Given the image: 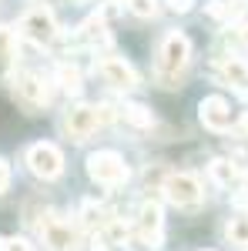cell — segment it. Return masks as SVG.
Returning <instances> with one entry per match:
<instances>
[{
	"label": "cell",
	"instance_id": "5bb4252c",
	"mask_svg": "<svg viewBox=\"0 0 248 251\" xmlns=\"http://www.w3.org/2000/svg\"><path fill=\"white\" fill-rule=\"evenodd\" d=\"M77 218H81V228H84V231H97V234H101L111 214L104 211L97 201H81V208H77Z\"/></svg>",
	"mask_w": 248,
	"mask_h": 251
},
{
	"label": "cell",
	"instance_id": "9c48e42d",
	"mask_svg": "<svg viewBox=\"0 0 248 251\" xmlns=\"http://www.w3.org/2000/svg\"><path fill=\"white\" fill-rule=\"evenodd\" d=\"M161 231H165V218L154 201H144L138 208V221H134V238L141 248H161Z\"/></svg>",
	"mask_w": 248,
	"mask_h": 251
},
{
	"label": "cell",
	"instance_id": "484cf974",
	"mask_svg": "<svg viewBox=\"0 0 248 251\" xmlns=\"http://www.w3.org/2000/svg\"><path fill=\"white\" fill-rule=\"evenodd\" d=\"M235 37H238V40L248 47V24H238V27H235Z\"/></svg>",
	"mask_w": 248,
	"mask_h": 251
},
{
	"label": "cell",
	"instance_id": "277c9868",
	"mask_svg": "<svg viewBox=\"0 0 248 251\" xmlns=\"http://www.w3.org/2000/svg\"><path fill=\"white\" fill-rule=\"evenodd\" d=\"M44 221H37V234L40 241H44V248L47 251H77L81 248V238L77 231L71 228V221H64L60 214H40Z\"/></svg>",
	"mask_w": 248,
	"mask_h": 251
},
{
	"label": "cell",
	"instance_id": "ba28073f",
	"mask_svg": "<svg viewBox=\"0 0 248 251\" xmlns=\"http://www.w3.org/2000/svg\"><path fill=\"white\" fill-rule=\"evenodd\" d=\"M165 198L174 208H198L205 191H201V181L194 174H168L165 177Z\"/></svg>",
	"mask_w": 248,
	"mask_h": 251
},
{
	"label": "cell",
	"instance_id": "3957f363",
	"mask_svg": "<svg viewBox=\"0 0 248 251\" xmlns=\"http://www.w3.org/2000/svg\"><path fill=\"white\" fill-rule=\"evenodd\" d=\"M87 174H91V181L104 184V188H121L131 177L124 157L114 154V151H94V154L87 157Z\"/></svg>",
	"mask_w": 248,
	"mask_h": 251
},
{
	"label": "cell",
	"instance_id": "6da1fadb",
	"mask_svg": "<svg viewBox=\"0 0 248 251\" xmlns=\"http://www.w3.org/2000/svg\"><path fill=\"white\" fill-rule=\"evenodd\" d=\"M188 60H191V40L181 30H171L158 47V67H154L158 84L161 87H178V77L188 67Z\"/></svg>",
	"mask_w": 248,
	"mask_h": 251
},
{
	"label": "cell",
	"instance_id": "7402d4cb",
	"mask_svg": "<svg viewBox=\"0 0 248 251\" xmlns=\"http://www.w3.org/2000/svg\"><path fill=\"white\" fill-rule=\"evenodd\" d=\"M0 251H30L24 238H0Z\"/></svg>",
	"mask_w": 248,
	"mask_h": 251
},
{
	"label": "cell",
	"instance_id": "ac0fdd59",
	"mask_svg": "<svg viewBox=\"0 0 248 251\" xmlns=\"http://www.w3.org/2000/svg\"><path fill=\"white\" fill-rule=\"evenodd\" d=\"M14 54H17V40H14V30L0 24V71H7L14 64Z\"/></svg>",
	"mask_w": 248,
	"mask_h": 251
},
{
	"label": "cell",
	"instance_id": "2e32d148",
	"mask_svg": "<svg viewBox=\"0 0 248 251\" xmlns=\"http://www.w3.org/2000/svg\"><path fill=\"white\" fill-rule=\"evenodd\" d=\"M121 117H124V124H131V127H151L154 124V114L144 107V104H124L121 107Z\"/></svg>",
	"mask_w": 248,
	"mask_h": 251
},
{
	"label": "cell",
	"instance_id": "8fae6325",
	"mask_svg": "<svg viewBox=\"0 0 248 251\" xmlns=\"http://www.w3.org/2000/svg\"><path fill=\"white\" fill-rule=\"evenodd\" d=\"M198 117H201V124H205L208 131H218V134L231 131V124H235V114H231L228 100L218 97V94L205 97V100L198 104Z\"/></svg>",
	"mask_w": 248,
	"mask_h": 251
},
{
	"label": "cell",
	"instance_id": "52a82bcc",
	"mask_svg": "<svg viewBox=\"0 0 248 251\" xmlns=\"http://www.w3.org/2000/svg\"><path fill=\"white\" fill-rule=\"evenodd\" d=\"M14 97H17L27 111H40V107L51 104V87H47L44 74H37V71H20L17 77H14Z\"/></svg>",
	"mask_w": 248,
	"mask_h": 251
},
{
	"label": "cell",
	"instance_id": "d6986e66",
	"mask_svg": "<svg viewBox=\"0 0 248 251\" xmlns=\"http://www.w3.org/2000/svg\"><path fill=\"white\" fill-rule=\"evenodd\" d=\"M231 245H238V248H248V214H238V218H231L228 228H225Z\"/></svg>",
	"mask_w": 248,
	"mask_h": 251
},
{
	"label": "cell",
	"instance_id": "4fadbf2b",
	"mask_svg": "<svg viewBox=\"0 0 248 251\" xmlns=\"http://www.w3.org/2000/svg\"><path fill=\"white\" fill-rule=\"evenodd\" d=\"M77 40H81V44H87V47L108 44L111 34H108V20H104V14H94V17L84 20V24L77 27Z\"/></svg>",
	"mask_w": 248,
	"mask_h": 251
},
{
	"label": "cell",
	"instance_id": "7c38bea8",
	"mask_svg": "<svg viewBox=\"0 0 248 251\" xmlns=\"http://www.w3.org/2000/svg\"><path fill=\"white\" fill-rule=\"evenodd\" d=\"M215 74L225 80L228 87H235V91L248 94V64H245L242 57H218V64H215Z\"/></svg>",
	"mask_w": 248,
	"mask_h": 251
},
{
	"label": "cell",
	"instance_id": "9a60e30c",
	"mask_svg": "<svg viewBox=\"0 0 248 251\" xmlns=\"http://www.w3.org/2000/svg\"><path fill=\"white\" fill-rule=\"evenodd\" d=\"M238 177H242V168H238L235 161H225V157L211 161V181H215V184H221V188H231Z\"/></svg>",
	"mask_w": 248,
	"mask_h": 251
},
{
	"label": "cell",
	"instance_id": "8992f818",
	"mask_svg": "<svg viewBox=\"0 0 248 251\" xmlns=\"http://www.w3.org/2000/svg\"><path fill=\"white\" fill-rule=\"evenodd\" d=\"M20 34L30 40V44H54L57 40V17L54 10H47L44 3L40 7H30L24 17H20Z\"/></svg>",
	"mask_w": 248,
	"mask_h": 251
},
{
	"label": "cell",
	"instance_id": "e0dca14e",
	"mask_svg": "<svg viewBox=\"0 0 248 251\" xmlns=\"http://www.w3.org/2000/svg\"><path fill=\"white\" fill-rule=\"evenodd\" d=\"M54 77H57V84L67 94H77V91H81V71H77L74 64H57Z\"/></svg>",
	"mask_w": 248,
	"mask_h": 251
},
{
	"label": "cell",
	"instance_id": "4316f807",
	"mask_svg": "<svg viewBox=\"0 0 248 251\" xmlns=\"http://www.w3.org/2000/svg\"><path fill=\"white\" fill-rule=\"evenodd\" d=\"M67 3H81V0H67Z\"/></svg>",
	"mask_w": 248,
	"mask_h": 251
},
{
	"label": "cell",
	"instance_id": "5b68a950",
	"mask_svg": "<svg viewBox=\"0 0 248 251\" xmlns=\"http://www.w3.org/2000/svg\"><path fill=\"white\" fill-rule=\"evenodd\" d=\"M24 161H27L30 174L40 177V181H54V177H60V171H64V154H60V148L57 144H47V141L30 144L27 154H24Z\"/></svg>",
	"mask_w": 248,
	"mask_h": 251
},
{
	"label": "cell",
	"instance_id": "d4e9b609",
	"mask_svg": "<svg viewBox=\"0 0 248 251\" xmlns=\"http://www.w3.org/2000/svg\"><path fill=\"white\" fill-rule=\"evenodd\" d=\"M7 184H10V168H7V161L0 157V191H7Z\"/></svg>",
	"mask_w": 248,
	"mask_h": 251
},
{
	"label": "cell",
	"instance_id": "cb8c5ba5",
	"mask_svg": "<svg viewBox=\"0 0 248 251\" xmlns=\"http://www.w3.org/2000/svg\"><path fill=\"white\" fill-rule=\"evenodd\" d=\"M231 204H235V208H242V214H248V191L231 194Z\"/></svg>",
	"mask_w": 248,
	"mask_h": 251
},
{
	"label": "cell",
	"instance_id": "7a4b0ae2",
	"mask_svg": "<svg viewBox=\"0 0 248 251\" xmlns=\"http://www.w3.org/2000/svg\"><path fill=\"white\" fill-rule=\"evenodd\" d=\"M114 117L111 107H94V104H74L67 107V114L60 121V131L71 137V141H87L97 127H104L108 121Z\"/></svg>",
	"mask_w": 248,
	"mask_h": 251
},
{
	"label": "cell",
	"instance_id": "ffe728a7",
	"mask_svg": "<svg viewBox=\"0 0 248 251\" xmlns=\"http://www.w3.org/2000/svg\"><path fill=\"white\" fill-rule=\"evenodd\" d=\"M242 14H245V3H221V0L208 3V17L215 20H238Z\"/></svg>",
	"mask_w": 248,
	"mask_h": 251
},
{
	"label": "cell",
	"instance_id": "30bf717a",
	"mask_svg": "<svg viewBox=\"0 0 248 251\" xmlns=\"http://www.w3.org/2000/svg\"><path fill=\"white\" fill-rule=\"evenodd\" d=\"M97 77L108 87H114V91H131L138 84V74L124 57H101L97 60Z\"/></svg>",
	"mask_w": 248,
	"mask_h": 251
},
{
	"label": "cell",
	"instance_id": "603a6c76",
	"mask_svg": "<svg viewBox=\"0 0 248 251\" xmlns=\"http://www.w3.org/2000/svg\"><path fill=\"white\" fill-rule=\"evenodd\" d=\"M168 7H171L174 14H188L191 7H194V0H168Z\"/></svg>",
	"mask_w": 248,
	"mask_h": 251
},
{
	"label": "cell",
	"instance_id": "44dd1931",
	"mask_svg": "<svg viewBox=\"0 0 248 251\" xmlns=\"http://www.w3.org/2000/svg\"><path fill=\"white\" fill-rule=\"evenodd\" d=\"M124 3L134 17H154L158 14V0H124Z\"/></svg>",
	"mask_w": 248,
	"mask_h": 251
}]
</instances>
